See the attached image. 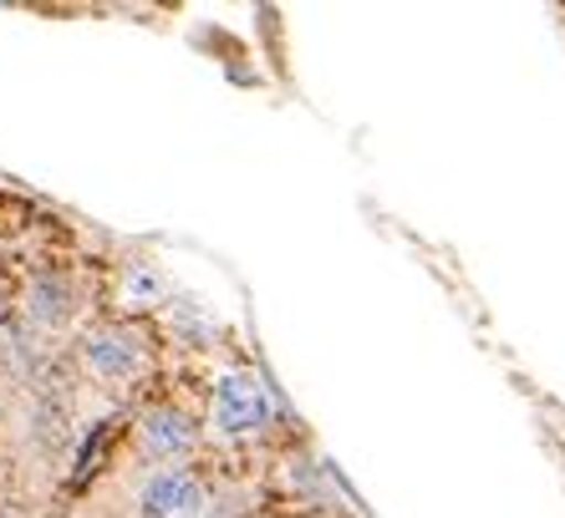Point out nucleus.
Wrapping results in <instances>:
<instances>
[{
  "mask_svg": "<svg viewBox=\"0 0 565 518\" xmlns=\"http://www.w3.org/2000/svg\"><path fill=\"white\" fill-rule=\"evenodd\" d=\"M276 412H280L276 391L265 387L260 371H230V376H220V387H214L210 428H214V438H224V442H255L270 432Z\"/></svg>",
  "mask_w": 565,
  "mask_h": 518,
  "instance_id": "obj_1",
  "label": "nucleus"
},
{
  "mask_svg": "<svg viewBox=\"0 0 565 518\" xmlns=\"http://www.w3.org/2000/svg\"><path fill=\"white\" fill-rule=\"evenodd\" d=\"M143 518H210V483L194 467H158L138 493Z\"/></svg>",
  "mask_w": 565,
  "mask_h": 518,
  "instance_id": "obj_2",
  "label": "nucleus"
},
{
  "mask_svg": "<svg viewBox=\"0 0 565 518\" xmlns=\"http://www.w3.org/2000/svg\"><path fill=\"white\" fill-rule=\"evenodd\" d=\"M82 361L97 381H132V376L143 371V336L128 331V325H93L87 336H82Z\"/></svg>",
  "mask_w": 565,
  "mask_h": 518,
  "instance_id": "obj_3",
  "label": "nucleus"
},
{
  "mask_svg": "<svg viewBox=\"0 0 565 518\" xmlns=\"http://www.w3.org/2000/svg\"><path fill=\"white\" fill-rule=\"evenodd\" d=\"M138 442H143V453L153 457V463L179 467L189 453H194L199 432H194V422H189L179 407H153V412L138 422Z\"/></svg>",
  "mask_w": 565,
  "mask_h": 518,
  "instance_id": "obj_4",
  "label": "nucleus"
},
{
  "mask_svg": "<svg viewBox=\"0 0 565 518\" xmlns=\"http://www.w3.org/2000/svg\"><path fill=\"white\" fill-rule=\"evenodd\" d=\"M77 311V290L66 274H36L26 290V315L36 325H66Z\"/></svg>",
  "mask_w": 565,
  "mask_h": 518,
  "instance_id": "obj_5",
  "label": "nucleus"
},
{
  "mask_svg": "<svg viewBox=\"0 0 565 518\" xmlns=\"http://www.w3.org/2000/svg\"><path fill=\"white\" fill-rule=\"evenodd\" d=\"M163 300H169V280H163L158 265H148V259L122 265V280H118V305L122 311H158Z\"/></svg>",
  "mask_w": 565,
  "mask_h": 518,
  "instance_id": "obj_6",
  "label": "nucleus"
},
{
  "mask_svg": "<svg viewBox=\"0 0 565 518\" xmlns=\"http://www.w3.org/2000/svg\"><path fill=\"white\" fill-rule=\"evenodd\" d=\"M122 442V422L113 417V422H97L93 428V442L82 447V457H77V473H72V488H82L87 478H97L103 473V463H107V453Z\"/></svg>",
  "mask_w": 565,
  "mask_h": 518,
  "instance_id": "obj_7",
  "label": "nucleus"
}]
</instances>
